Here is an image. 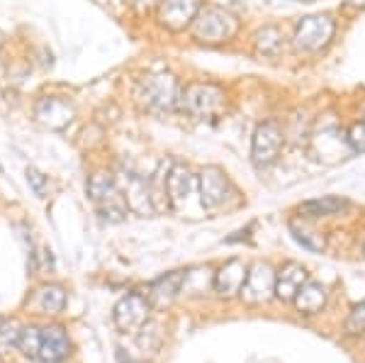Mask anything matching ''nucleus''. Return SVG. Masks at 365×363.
<instances>
[{
	"label": "nucleus",
	"mask_w": 365,
	"mask_h": 363,
	"mask_svg": "<svg viewBox=\"0 0 365 363\" xmlns=\"http://www.w3.org/2000/svg\"><path fill=\"white\" fill-rule=\"evenodd\" d=\"M137 98L151 113H170L175 105H180V86L178 78L168 71L149 73L139 81Z\"/></svg>",
	"instance_id": "f257e3e1"
},
{
	"label": "nucleus",
	"mask_w": 365,
	"mask_h": 363,
	"mask_svg": "<svg viewBox=\"0 0 365 363\" xmlns=\"http://www.w3.org/2000/svg\"><path fill=\"white\" fill-rule=\"evenodd\" d=\"M192 37L205 44L227 42L237 34V17L220 5H205L200 8L197 17L192 20Z\"/></svg>",
	"instance_id": "f03ea898"
},
{
	"label": "nucleus",
	"mask_w": 365,
	"mask_h": 363,
	"mask_svg": "<svg viewBox=\"0 0 365 363\" xmlns=\"http://www.w3.org/2000/svg\"><path fill=\"white\" fill-rule=\"evenodd\" d=\"M180 108L195 120H207L225 110V91L217 83H190L180 93Z\"/></svg>",
	"instance_id": "7ed1b4c3"
},
{
	"label": "nucleus",
	"mask_w": 365,
	"mask_h": 363,
	"mask_svg": "<svg viewBox=\"0 0 365 363\" xmlns=\"http://www.w3.org/2000/svg\"><path fill=\"white\" fill-rule=\"evenodd\" d=\"M88 195H91V200L98 205L103 218H108L113 222L125 218L129 205L125 200V195H122L117 180L110 173L91 175V180H88Z\"/></svg>",
	"instance_id": "20e7f679"
},
{
	"label": "nucleus",
	"mask_w": 365,
	"mask_h": 363,
	"mask_svg": "<svg viewBox=\"0 0 365 363\" xmlns=\"http://www.w3.org/2000/svg\"><path fill=\"white\" fill-rule=\"evenodd\" d=\"M334 32H336V22L331 15L319 13V15H307L297 22L295 29V46L299 51H319L329 42H331Z\"/></svg>",
	"instance_id": "39448f33"
},
{
	"label": "nucleus",
	"mask_w": 365,
	"mask_h": 363,
	"mask_svg": "<svg viewBox=\"0 0 365 363\" xmlns=\"http://www.w3.org/2000/svg\"><path fill=\"white\" fill-rule=\"evenodd\" d=\"M282 149V130L275 120H266L256 127L251 144V161L258 168H268L270 163L278 159Z\"/></svg>",
	"instance_id": "423d86ee"
},
{
	"label": "nucleus",
	"mask_w": 365,
	"mask_h": 363,
	"mask_svg": "<svg viewBox=\"0 0 365 363\" xmlns=\"http://www.w3.org/2000/svg\"><path fill=\"white\" fill-rule=\"evenodd\" d=\"M197 183H200V198H202L205 210L222 208V205H227L234 195H237L232 180H229L227 173L222 171V168H217V166L202 168Z\"/></svg>",
	"instance_id": "0eeeda50"
},
{
	"label": "nucleus",
	"mask_w": 365,
	"mask_h": 363,
	"mask_svg": "<svg viewBox=\"0 0 365 363\" xmlns=\"http://www.w3.org/2000/svg\"><path fill=\"white\" fill-rule=\"evenodd\" d=\"M195 175L187 171L185 166H173L166 175V198L170 203V208L180 215H192V208H190V200L192 195H200L195 193Z\"/></svg>",
	"instance_id": "6e6552de"
},
{
	"label": "nucleus",
	"mask_w": 365,
	"mask_h": 363,
	"mask_svg": "<svg viewBox=\"0 0 365 363\" xmlns=\"http://www.w3.org/2000/svg\"><path fill=\"white\" fill-rule=\"evenodd\" d=\"M149 312H151V302L146 295H139V292H129V295L122 297L115 305V324L117 329L122 332H139L141 327L149 322Z\"/></svg>",
	"instance_id": "1a4fd4ad"
},
{
	"label": "nucleus",
	"mask_w": 365,
	"mask_h": 363,
	"mask_svg": "<svg viewBox=\"0 0 365 363\" xmlns=\"http://www.w3.org/2000/svg\"><path fill=\"white\" fill-rule=\"evenodd\" d=\"M249 305H263L275 295V273L268 263L258 261L249 268V276L244 280V288L239 292Z\"/></svg>",
	"instance_id": "9d476101"
},
{
	"label": "nucleus",
	"mask_w": 365,
	"mask_h": 363,
	"mask_svg": "<svg viewBox=\"0 0 365 363\" xmlns=\"http://www.w3.org/2000/svg\"><path fill=\"white\" fill-rule=\"evenodd\" d=\"M200 8H202V0H161L158 3V22L173 32H180V29L192 25Z\"/></svg>",
	"instance_id": "9b49d317"
},
{
	"label": "nucleus",
	"mask_w": 365,
	"mask_h": 363,
	"mask_svg": "<svg viewBox=\"0 0 365 363\" xmlns=\"http://www.w3.org/2000/svg\"><path fill=\"white\" fill-rule=\"evenodd\" d=\"M76 110L73 105L63 98H42L34 108V117H37L39 125L49 127V130H63L66 125H71Z\"/></svg>",
	"instance_id": "f8f14e48"
},
{
	"label": "nucleus",
	"mask_w": 365,
	"mask_h": 363,
	"mask_svg": "<svg viewBox=\"0 0 365 363\" xmlns=\"http://www.w3.org/2000/svg\"><path fill=\"white\" fill-rule=\"evenodd\" d=\"M307 280H309L307 268L299 266L295 261L285 263V266L275 273V297L282 302H292Z\"/></svg>",
	"instance_id": "ddd939ff"
},
{
	"label": "nucleus",
	"mask_w": 365,
	"mask_h": 363,
	"mask_svg": "<svg viewBox=\"0 0 365 363\" xmlns=\"http://www.w3.org/2000/svg\"><path fill=\"white\" fill-rule=\"evenodd\" d=\"M71 351V342L63 332V327H44L39 329V349L37 359L39 361H63Z\"/></svg>",
	"instance_id": "4468645a"
},
{
	"label": "nucleus",
	"mask_w": 365,
	"mask_h": 363,
	"mask_svg": "<svg viewBox=\"0 0 365 363\" xmlns=\"http://www.w3.org/2000/svg\"><path fill=\"white\" fill-rule=\"evenodd\" d=\"M185 280H187L185 271L168 273V276H163V278H158V280L151 283V288H149V292H146V297H149V302L154 307L168 305V302H173V297L178 295L182 288H185Z\"/></svg>",
	"instance_id": "2eb2a0df"
},
{
	"label": "nucleus",
	"mask_w": 365,
	"mask_h": 363,
	"mask_svg": "<svg viewBox=\"0 0 365 363\" xmlns=\"http://www.w3.org/2000/svg\"><path fill=\"white\" fill-rule=\"evenodd\" d=\"M246 276H249V268L244 266V261L232 259L227 266H222L220 273L215 276V290L225 297L239 295L241 288H244Z\"/></svg>",
	"instance_id": "dca6fc26"
},
{
	"label": "nucleus",
	"mask_w": 365,
	"mask_h": 363,
	"mask_svg": "<svg viewBox=\"0 0 365 363\" xmlns=\"http://www.w3.org/2000/svg\"><path fill=\"white\" fill-rule=\"evenodd\" d=\"M349 208V200L344 198H336V195H324V198H317V200H307L297 208V213L302 218H329V215H339Z\"/></svg>",
	"instance_id": "f3484780"
},
{
	"label": "nucleus",
	"mask_w": 365,
	"mask_h": 363,
	"mask_svg": "<svg viewBox=\"0 0 365 363\" xmlns=\"http://www.w3.org/2000/svg\"><path fill=\"white\" fill-rule=\"evenodd\" d=\"M292 302H295L297 312H302V315H317L324 307V302H327V288H324L322 283L307 280V283L302 285V290L297 292V297Z\"/></svg>",
	"instance_id": "a211bd4d"
},
{
	"label": "nucleus",
	"mask_w": 365,
	"mask_h": 363,
	"mask_svg": "<svg viewBox=\"0 0 365 363\" xmlns=\"http://www.w3.org/2000/svg\"><path fill=\"white\" fill-rule=\"evenodd\" d=\"M253 42H256V46H258V51H261V54L275 56L282 49V34H280L278 27L268 25V27L258 29V32L253 34Z\"/></svg>",
	"instance_id": "6ab92c4d"
},
{
	"label": "nucleus",
	"mask_w": 365,
	"mask_h": 363,
	"mask_svg": "<svg viewBox=\"0 0 365 363\" xmlns=\"http://www.w3.org/2000/svg\"><path fill=\"white\" fill-rule=\"evenodd\" d=\"M37 302L44 312H61L66 307V290L61 285H44L37 292Z\"/></svg>",
	"instance_id": "aec40b11"
},
{
	"label": "nucleus",
	"mask_w": 365,
	"mask_h": 363,
	"mask_svg": "<svg viewBox=\"0 0 365 363\" xmlns=\"http://www.w3.org/2000/svg\"><path fill=\"white\" fill-rule=\"evenodd\" d=\"M290 230H292L295 239H297L299 244H302L304 249H309V251H324V247H327V242H324V237H322L319 232L307 230V227H299V225H292Z\"/></svg>",
	"instance_id": "412c9836"
},
{
	"label": "nucleus",
	"mask_w": 365,
	"mask_h": 363,
	"mask_svg": "<svg viewBox=\"0 0 365 363\" xmlns=\"http://www.w3.org/2000/svg\"><path fill=\"white\" fill-rule=\"evenodd\" d=\"M346 332L349 334H365V300L351 310L349 322H346Z\"/></svg>",
	"instance_id": "4be33fe9"
},
{
	"label": "nucleus",
	"mask_w": 365,
	"mask_h": 363,
	"mask_svg": "<svg viewBox=\"0 0 365 363\" xmlns=\"http://www.w3.org/2000/svg\"><path fill=\"white\" fill-rule=\"evenodd\" d=\"M346 139H349L351 149L353 151H365V122H353L349 134H346Z\"/></svg>",
	"instance_id": "5701e85b"
},
{
	"label": "nucleus",
	"mask_w": 365,
	"mask_h": 363,
	"mask_svg": "<svg viewBox=\"0 0 365 363\" xmlns=\"http://www.w3.org/2000/svg\"><path fill=\"white\" fill-rule=\"evenodd\" d=\"M27 180H29V185H32V190L37 193L39 198H42L44 190H46V175H42L39 171H34V168H27Z\"/></svg>",
	"instance_id": "b1692460"
},
{
	"label": "nucleus",
	"mask_w": 365,
	"mask_h": 363,
	"mask_svg": "<svg viewBox=\"0 0 365 363\" xmlns=\"http://www.w3.org/2000/svg\"><path fill=\"white\" fill-rule=\"evenodd\" d=\"M156 3H161V0H137V8L144 10V8H151V5H156Z\"/></svg>",
	"instance_id": "393cba45"
},
{
	"label": "nucleus",
	"mask_w": 365,
	"mask_h": 363,
	"mask_svg": "<svg viewBox=\"0 0 365 363\" xmlns=\"http://www.w3.org/2000/svg\"><path fill=\"white\" fill-rule=\"evenodd\" d=\"M349 3H351V5H356V8H363L365 0H349Z\"/></svg>",
	"instance_id": "a878e982"
},
{
	"label": "nucleus",
	"mask_w": 365,
	"mask_h": 363,
	"mask_svg": "<svg viewBox=\"0 0 365 363\" xmlns=\"http://www.w3.org/2000/svg\"><path fill=\"white\" fill-rule=\"evenodd\" d=\"M39 363H58V361H39Z\"/></svg>",
	"instance_id": "bb28decb"
},
{
	"label": "nucleus",
	"mask_w": 365,
	"mask_h": 363,
	"mask_svg": "<svg viewBox=\"0 0 365 363\" xmlns=\"http://www.w3.org/2000/svg\"><path fill=\"white\" fill-rule=\"evenodd\" d=\"M304 3H312V0H304Z\"/></svg>",
	"instance_id": "cd10ccee"
},
{
	"label": "nucleus",
	"mask_w": 365,
	"mask_h": 363,
	"mask_svg": "<svg viewBox=\"0 0 365 363\" xmlns=\"http://www.w3.org/2000/svg\"><path fill=\"white\" fill-rule=\"evenodd\" d=\"M363 251H365V247H363Z\"/></svg>",
	"instance_id": "c85d7f7f"
}]
</instances>
